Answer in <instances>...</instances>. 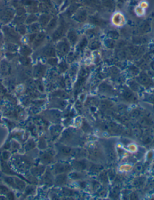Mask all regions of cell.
<instances>
[{
    "instance_id": "cell-1",
    "label": "cell",
    "mask_w": 154,
    "mask_h": 200,
    "mask_svg": "<svg viewBox=\"0 0 154 200\" xmlns=\"http://www.w3.org/2000/svg\"><path fill=\"white\" fill-rule=\"evenodd\" d=\"M112 20L114 25L117 26H122L125 22V18L121 13H118L113 16Z\"/></svg>"
},
{
    "instance_id": "cell-2",
    "label": "cell",
    "mask_w": 154,
    "mask_h": 200,
    "mask_svg": "<svg viewBox=\"0 0 154 200\" xmlns=\"http://www.w3.org/2000/svg\"><path fill=\"white\" fill-rule=\"evenodd\" d=\"M35 41L34 43V45L35 47H37L38 46H39L42 42L43 41L44 38H45V34L44 33H40L36 38H35Z\"/></svg>"
},
{
    "instance_id": "cell-3",
    "label": "cell",
    "mask_w": 154,
    "mask_h": 200,
    "mask_svg": "<svg viewBox=\"0 0 154 200\" xmlns=\"http://www.w3.org/2000/svg\"><path fill=\"white\" fill-rule=\"evenodd\" d=\"M49 16H46V15H42V16H40V22L41 23H42L43 25H46L48 20H49Z\"/></svg>"
},
{
    "instance_id": "cell-4",
    "label": "cell",
    "mask_w": 154,
    "mask_h": 200,
    "mask_svg": "<svg viewBox=\"0 0 154 200\" xmlns=\"http://www.w3.org/2000/svg\"><path fill=\"white\" fill-rule=\"evenodd\" d=\"M37 18L35 15H34V14L30 15L27 19V23H31L36 21L37 20Z\"/></svg>"
},
{
    "instance_id": "cell-5",
    "label": "cell",
    "mask_w": 154,
    "mask_h": 200,
    "mask_svg": "<svg viewBox=\"0 0 154 200\" xmlns=\"http://www.w3.org/2000/svg\"><path fill=\"white\" fill-rule=\"evenodd\" d=\"M31 52V49L28 48V47H24L22 50H21V52L22 54L25 55H28L30 54V52Z\"/></svg>"
},
{
    "instance_id": "cell-6",
    "label": "cell",
    "mask_w": 154,
    "mask_h": 200,
    "mask_svg": "<svg viewBox=\"0 0 154 200\" xmlns=\"http://www.w3.org/2000/svg\"><path fill=\"white\" fill-rule=\"evenodd\" d=\"M54 50L52 49V48H49L48 49H46L45 51V54L46 55V56H51L54 54Z\"/></svg>"
},
{
    "instance_id": "cell-7",
    "label": "cell",
    "mask_w": 154,
    "mask_h": 200,
    "mask_svg": "<svg viewBox=\"0 0 154 200\" xmlns=\"http://www.w3.org/2000/svg\"><path fill=\"white\" fill-rule=\"evenodd\" d=\"M39 29V26L37 23H34L31 25V29L33 31H37Z\"/></svg>"
},
{
    "instance_id": "cell-8",
    "label": "cell",
    "mask_w": 154,
    "mask_h": 200,
    "mask_svg": "<svg viewBox=\"0 0 154 200\" xmlns=\"http://www.w3.org/2000/svg\"><path fill=\"white\" fill-rule=\"evenodd\" d=\"M19 32L22 34H24L25 33V27L23 26H20L19 27Z\"/></svg>"
},
{
    "instance_id": "cell-9",
    "label": "cell",
    "mask_w": 154,
    "mask_h": 200,
    "mask_svg": "<svg viewBox=\"0 0 154 200\" xmlns=\"http://www.w3.org/2000/svg\"><path fill=\"white\" fill-rule=\"evenodd\" d=\"M24 13V10L22 8H19L17 10V14L18 15H22Z\"/></svg>"
},
{
    "instance_id": "cell-10",
    "label": "cell",
    "mask_w": 154,
    "mask_h": 200,
    "mask_svg": "<svg viewBox=\"0 0 154 200\" xmlns=\"http://www.w3.org/2000/svg\"><path fill=\"white\" fill-rule=\"evenodd\" d=\"M35 37H36V34L31 35L30 37V41H33V40H34V39L35 38Z\"/></svg>"
}]
</instances>
